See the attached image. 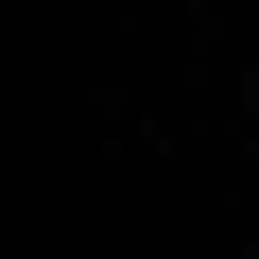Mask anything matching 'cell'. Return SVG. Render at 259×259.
Returning <instances> with one entry per match:
<instances>
[{
  "label": "cell",
  "mask_w": 259,
  "mask_h": 259,
  "mask_svg": "<svg viewBox=\"0 0 259 259\" xmlns=\"http://www.w3.org/2000/svg\"><path fill=\"white\" fill-rule=\"evenodd\" d=\"M242 104H259V52H242Z\"/></svg>",
  "instance_id": "cell-1"
}]
</instances>
